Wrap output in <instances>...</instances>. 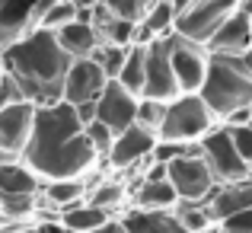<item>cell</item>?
Instances as JSON below:
<instances>
[{"label": "cell", "instance_id": "cell-43", "mask_svg": "<svg viewBox=\"0 0 252 233\" xmlns=\"http://www.w3.org/2000/svg\"><path fill=\"white\" fill-rule=\"evenodd\" d=\"M249 125H252V105H249Z\"/></svg>", "mask_w": 252, "mask_h": 233}, {"label": "cell", "instance_id": "cell-6", "mask_svg": "<svg viewBox=\"0 0 252 233\" xmlns=\"http://www.w3.org/2000/svg\"><path fill=\"white\" fill-rule=\"evenodd\" d=\"M169 61H172V74H176L179 96H198L204 86V77H208V64H211L208 48L172 32L169 35Z\"/></svg>", "mask_w": 252, "mask_h": 233}, {"label": "cell", "instance_id": "cell-28", "mask_svg": "<svg viewBox=\"0 0 252 233\" xmlns=\"http://www.w3.org/2000/svg\"><path fill=\"white\" fill-rule=\"evenodd\" d=\"M125 58H128V48H115V45H99V48L93 51V61L105 70V77H109V80H115L118 74H122Z\"/></svg>", "mask_w": 252, "mask_h": 233}, {"label": "cell", "instance_id": "cell-4", "mask_svg": "<svg viewBox=\"0 0 252 233\" xmlns=\"http://www.w3.org/2000/svg\"><path fill=\"white\" fill-rule=\"evenodd\" d=\"M217 128V118L204 105L201 96H179L166 105V118L157 134V141H176V144H201L204 134Z\"/></svg>", "mask_w": 252, "mask_h": 233}, {"label": "cell", "instance_id": "cell-37", "mask_svg": "<svg viewBox=\"0 0 252 233\" xmlns=\"http://www.w3.org/2000/svg\"><path fill=\"white\" fill-rule=\"evenodd\" d=\"M169 3H172V13H176V19H179V16H185V13L195 6V0H169Z\"/></svg>", "mask_w": 252, "mask_h": 233}, {"label": "cell", "instance_id": "cell-44", "mask_svg": "<svg viewBox=\"0 0 252 233\" xmlns=\"http://www.w3.org/2000/svg\"><path fill=\"white\" fill-rule=\"evenodd\" d=\"M236 3H240V6H243V3H246V0H236Z\"/></svg>", "mask_w": 252, "mask_h": 233}, {"label": "cell", "instance_id": "cell-23", "mask_svg": "<svg viewBox=\"0 0 252 233\" xmlns=\"http://www.w3.org/2000/svg\"><path fill=\"white\" fill-rule=\"evenodd\" d=\"M176 221L182 224L189 233H204V230H211L214 227V217H211V211H208V204H191V201H179L176 204Z\"/></svg>", "mask_w": 252, "mask_h": 233}, {"label": "cell", "instance_id": "cell-7", "mask_svg": "<svg viewBox=\"0 0 252 233\" xmlns=\"http://www.w3.org/2000/svg\"><path fill=\"white\" fill-rule=\"evenodd\" d=\"M166 179L176 189L179 201H191V204H204L217 189V179L208 169V163L201 160V154H189V157L172 160L166 166Z\"/></svg>", "mask_w": 252, "mask_h": 233}, {"label": "cell", "instance_id": "cell-29", "mask_svg": "<svg viewBox=\"0 0 252 233\" xmlns=\"http://www.w3.org/2000/svg\"><path fill=\"white\" fill-rule=\"evenodd\" d=\"M83 134H86V141H90V147L96 150V157L102 160V169H105V157H109L112 144H115V134H112V131L105 128L102 122H90V125H83Z\"/></svg>", "mask_w": 252, "mask_h": 233}, {"label": "cell", "instance_id": "cell-34", "mask_svg": "<svg viewBox=\"0 0 252 233\" xmlns=\"http://www.w3.org/2000/svg\"><path fill=\"white\" fill-rule=\"evenodd\" d=\"M16 102H29V99L23 96V90H19L16 80L6 74L3 83H0V109H3V105H16Z\"/></svg>", "mask_w": 252, "mask_h": 233}, {"label": "cell", "instance_id": "cell-41", "mask_svg": "<svg viewBox=\"0 0 252 233\" xmlns=\"http://www.w3.org/2000/svg\"><path fill=\"white\" fill-rule=\"evenodd\" d=\"M3 77H6V67H3V58H0V83H3Z\"/></svg>", "mask_w": 252, "mask_h": 233}, {"label": "cell", "instance_id": "cell-36", "mask_svg": "<svg viewBox=\"0 0 252 233\" xmlns=\"http://www.w3.org/2000/svg\"><path fill=\"white\" fill-rule=\"evenodd\" d=\"M93 233H128L125 230V224H122V217H112L105 227H99V230H93Z\"/></svg>", "mask_w": 252, "mask_h": 233}, {"label": "cell", "instance_id": "cell-26", "mask_svg": "<svg viewBox=\"0 0 252 233\" xmlns=\"http://www.w3.org/2000/svg\"><path fill=\"white\" fill-rule=\"evenodd\" d=\"M134 26L131 19H122V16H112L105 26H99V38L102 45H115V48H131V38H134Z\"/></svg>", "mask_w": 252, "mask_h": 233}, {"label": "cell", "instance_id": "cell-13", "mask_svg": "<svg viewBox=\"0 0 252 233\" xmlns=\"http://www.w3.org/2000/svg\"><path fill=\"white\" fill-rule=\"evenodd\" d=\"M35 115H38L35 102L3 105L0 109V147L23 160V150L29 147L32 131H35Z\"/></svg>", "mask_w": 252, "mask_h": 233}, {"label": "cell", "instance_id": "cell-38", "mask_svg": "<svg viewBox=\"0 0 252 233\" xmlns=\"http://www.w3.org/2000/svg\"><path fill=\"white\" fill-rule=\"evenodd\" d=\"M35 233H67L61 224H35Z\"/></svg>", "mask_w": 252, "mask_h": 233}, {"label": "cell", "instance_id": "cell-16", "mask_svg": "<svg viewBox=\"0 0 252 233\" xmlns=\"http://www.w3.org/2000/svg\"><path fill=\"white\" fill-rule=\"evenodd\" d=\"M131 185V208L137 211H176L179 195L169 179H134Z\"/></svg>", "mask_w": 252, "mask_h": 233}, {"label": "cell", "instance_id": "cell-21", "mask_svg": "<svg viewBox=\"0 0 252 233\" xmlns=\"http://www.w3.org/2000/svg\"><path fill=\"white\" fill-rule=\"evenodd\" d=\"M112 217H115V214H109V211H102V208H96V204L83 201V204H77V208L61 211V227L67 230V233H93V230L105 227Z\"/></svg>", "mask_w": 252, "mask_h": 233}, {"label": "cell", "instance_id": "cell-3", "mask_svg": "<svg viewBox=\"0 0 252 233\" xmlns=\"http://www.w3.org/2000/svg\"><path fill=\"white\" fill-rule=\"evenodd\" d=\"M198 96L204 99V105L211 109V115L217 118V125L227 115L252 105V74L246 70L243 58H217L211 55L208 77Z\"/></svg>", "mask_w": 252, "mask_h": 233}, {"label": "cell", "instance_id": "cell-25", "mask_svg": "<svg viewBox=\"0 0 252 233\" xmlns=\"http://www.w3.org/2000/svg\"><path fill=\"white\" fill-rule=\"evenodd\" d=\"M166 105H169V102H160V99L141 96V99H137V112H134V125H141V128L150 131V134H160L163 118H166Z\"/></svg>", "mask_w": 252, "mask_h": 233}, {"label": "cell", "instance_id": "cell-11", "mask_svg": "<svg viewBox=\"0 0 252 233\" xmlns=\"http://www.w3.org/2000/svg\"><path fill=\"white\" fill-rule=\"evenodd\" d=\"M157 147V134L144 131L141 125H131L128 131L115 134L109 157H105V169L109 172H137V166L150 160V150Z\"/></svg>", "mask_w": 252, "mask_h": 233}, {"label": "cell", "instance_id": "cell-35", "mask_svg": "<svg viewBox=\"0 0 252 233\" xmlns=\"http://www.w3.org/2000/svg\"><path fill=\"white\" fill-rule=\"evenodd\" d=\"M70 109H74V115H77L80 125L96 122V102H80V105H70Z\"/></svg>", "mask_w": 252, "mask_h": 233}, {"label": "cell", "instance_id": "cell-42", "mask_svg": "<svg viewBox=\"0 0 252 233\" xmlns=\"http://www.w3.org/2000/svg\"><path fill=\"white\" fill-rule=\"evenodd\" d=\"M204 233H223L220 227H217V224H214V227H211V230H204Z\"/></svg>", "mask_w": 252, "mask_h": 233}, {"label": "cell", "instance_id": "cell-5", "mask_svg": "<svg viewBox=\"0 0 252 233\" xmlns=\"http://www.w3.org/2000/svg\"><path fill=\"white\" fill-rule=\"evenodd\" d=\"M198 154H201V160L208 163V169L214 172L217 185L243 182V179L252 176V169L243 163L240 150H236L233 137H230V128H223V125H217L211 134L201 137V144H198Z\"/></svg>", "mask_w": 252, "mask_h": 233}, {"label": "cell", "instance_id": "cell-1", "mask_svg": "<svg viewBox=\"0 0 252 233\" xmlns=\"http://www.w3.org/2000/svg\"><path fill=\"white\" fill-rule=\"evenodd\" d=\"M23 163L42 182H51V179H83L93 169H102V160L90 147V141L83 134V125L77 122L74 109L67 102L38 109L32 141L23 150Z\"/></svg>", "mask_w": 252, "mask_h": 233}, {"label": "cell", "instance_id": "cell-18", "mask_svg": "<svg viewBox=\"0 0 252 233\" xmlns=\"http://www.w3.org/2000/svg\"><path fill=\"white\" fill-rule=\"evenodd\" d=\"M122 224L128 233H189L176 221L172 211H137L128 208L122 214Z\"/></svg>", "mask_w": 252, "mask_h": 233}, {"label": "cell", "instance_id": "cell-33", "mask_svg": "<svg viewBox=\"0 0 252 233\" xmlns=\"http://www.w3.org/2000/svg\"><path fill=\"white\" fill-rule=\"evenodd\" d=\"M230 137H233L236 150H240L243 163L252 169V125H243V128H230Z\"/></svg>", "mask_w": 252, "mask_h": 233}, {"label": "cell", "instance_id": "cell-30", "mask_svg": "<svg viewBox=\"0 0 252 233\" xmlns=\"http://www.w3.org/2000/svg\"><path fill=\"white\" fill-rule=\"evenodd\" d=\"M189 154H198V144H176V141H157V147L150 150V160H154V163H163V166H169L172 160H179V157H189Z\"/></svg>", "mask_w": 252, "mask_h": 233}, {"label": "cell", "instance_id": "cell-15", "mask_svg": "<svg viewBox=\"0 0 252 233\" xmlns=\"http://www.w3.org/2000/svg\"><path fill=\"white\" fill-rule=\"evenodd\" d=\"M208 55H217V58H243L246 51L252 48V23L243 10H236L220 29L211 35V42L204 45Z\"/></svg>", "mask_w": 252, "mask_h": 233}, {"label": "cell", "instance_id": "cell-12", "mask_svg": "<svg viewBox=\"0 0 252 233\" xmlns=\"http://www.w3.org/2000/svg\"><path fill=\"white\" fill-rule=\"evenodd\" d=\"M105 83V70L99 67L93 58H83V61H70V70L64 77V90H61V102L67 105H80V102H96L102 96Z\"/></svg>", "mask_w": 252, "mask_h": 233}, {"label": "cell", "instance_id": "cell-39", "mask_svg": "<svg viewBox=\"0 0 252 233\" xmlns=\"http://www.w3.org/2000/svg\"><path fill=\"white\" fill-rule=\"evenodd\" d=\"M70 3L77 6V10H93L96 3H102V0H70Z\"/></svg>", "mask_w": 252, "mask_h": 233}, {"label": "cell", "instance_id": "cell-9", "mask_svg": "<svg viewBox=\"0 0 252 233\" xmlns=\"http://www.w3.org/2000/svg\"><path fill=\"white\" fill-rule=\"evenodd\" d=\"M51 3L55 0H0V51L35 32Z\"/></svg>", "mask_w": 252, "mask_h": 233}, {"label": "cell", "instance_id": "cell-40", "mask_svg": "<svg viewBox=\"0 0 252 233\" xmlns=\"http://www.w3.org/2000/svg\"><path fill=\"white\" fill-rule=\"evenodd\" d=\"M243 64H246V70H249V74H252V48L246 51V55H243Z\"/></svg>", "mask_w": 252, "mask_h": 233}, {"label": "cell", "instance_id": "cell-31", "mask_svg": "<svg viewBox=\"0 0 252 233\" xmlns=\"http://www.w3.org/2000/svg\"><path fill=\"white\" fill-rule=\"evenodd\" d=\"M105 6H109L115 16H122V19H131V23H141L144 19V13L150 10V6L157 3V0H102Z\"/></svg>", "mask_w": 252, "mask_h": 233}, {"label": "cell", "instance_id": "cell-14", "mask_svg": "<svg viewBox=\"0 0 252 233\" xmlns=\"http://www.w3.org/2000/svg\"><path fill=\"white\" fill-rule=\"evenodd\" d=\"M134 112H137V96H131L125 86L109 80L102 96L96 99V122H102L112 134H122L134 125Z\"/></svg>", "mask_w": 252, "mask_h": 233}, {"label": "cell", "instance_id": "cell-10", "mask_svg": "<svg viewBox=\"0 0 252 233\" xmlns=\"http://www.w3.org/2000/svg\"><path fill=\"white\" fill-rule=\"evenodd\" d=\"M147 99H160V102H172L179 99V86L176 74H172V61H169V35L157 38L147 48V64H144V93Z\"/></svg>", "mask_w": 252, "mask_h": 233}, {"label": "cell", "instance_id": "cell-22", "mask_svg": "<svg viewBox=\"0 0 252 233\" xmlns=\"http://www.w3.org/2000/svg\"><path fill=\"white\" fill-rule=\"evenodd\" d=\"M144 64H147V48H134V45H131L122 74L115 77V83L125 86V90L137 99H141V93H144Z\"/></svg>", "mask_w": 252, "mask_h": 233}, {"label": "cell", "instance_id": "cell-32", "mask_svg": "<svg viewBox=\"0 0 252 233\" xmlns=\"http://www.w3.org/2000/svg\"><path fill=\"white\" fill-rule=\"evenodd\" d=\"M223 233H252V208L246 211H236V214L223 217L220 224H217Z\"/></svg>", "mask_w": 252, "mask_h": 233}, {"label": "cell", "instance_id": "cell-17", "mask_svg": "<svg viewBox=\"0 0 252 233\" xmlns=\"http://www.w3.org/2000/svg\"><path fill=\"white\" fill-rule=\"evenodd\" d=\"M58 45L64 48V55L70 58V61H83V58H93V51L102 45V38H99V29L93 23H67L64 29L55 32Z\"/></svg>", "mask_w": 252, "mask_h": 233}, {"label": "cell", "instance_id": "cell-19", "mask_svg": "<svg viewBox=\"0 0 252 233\" xmlns=\"http://www.w3.org/2000/svg\"><path fill=\"white\" fill-rule=\"evenodd\" d=\"M42 189V179L23 163V160H13V163H0V198L3 195H32V192Z\"/></svg>", "mask_w": 252, "mask_h": 233}, {"label": "cell", "instance_id": "cell-2", "mask_svg": "<svg viewBox=\"0 0 252 233\" xmlns=\"http://www.w3.org/2000/svg\"><path fill=\"white\" fill-rule=\"evenodd\" d=\"M0 58H3L6 74L19 83V90H23V96L29 102H35L38 109L61 102L70 58L58 45L55 32H45V29L29 32L26 38H19L10 48L0 51Z\"/></svg>", "mask_w": 252, "mask_h": 233}, {"label": "cell", "instance_id": "cell-27", "mask_svg": "<svg viewBox=\"0 0 252 233\" xmlns=\"http://www.w3.org/2000/svg\"><path fill=\"white\" fill-rule=\"evenodd\" d=\"M67 23H77V6L70 3V0H55V3H51L48 10L42 13V19H38V29L58 32V29H64Z\"/></svg>", "mask_w": 252, "mask_h": 233}, {"label": "cell", "instance_id": "cell-24", "mask_svg": "<svg viewBox=\"0 0 252 233\" xmlns=\"http://www.w3.org/2000/svg\"><path fill=\"white\" fill-rule=\"evenodd\" d=\"M141 23L147 26V29L154 32L157 38L172 35V32H176V13H172V3H169V0H157V3L150 6L147 13H144Z\"/></svg>", "mask_w": 252, "mask_h": 233}, {"label": "cell", "instance_id": "cell-8", "mask_svg": "<svg viewBox=\"0 0 252 233\" xmlns=\"http://www.w3.org/2000/svg\"><path fill=\"white\" fill-rule=\"evenodd\" d=\"M236 10H240L236 0H195V6H191L185 16L176 19V35L189 38V42H198V45H208L211 35H214Z\"/></svg>", "mask_w": 252, "mask_h": 233}, {"label": "cell", "instance_id": "cell-20", "mask_svg": "<svg viewBox=\"0 0 252 233\" xmlns=\"http://www.w3.org/2000/svg\"><path fill=\"white\" fill-rule=\"evenodd\" d=\"M86 176L83 179H51V182H42V195L51 201V208L58 211H67V208H77V204L86 201Z\"/></svg>", "mask_w": 252, "mask_h": 233}]
</instances>
